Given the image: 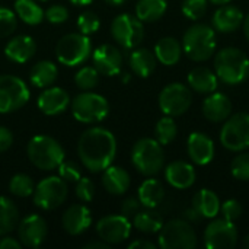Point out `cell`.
Wrapping results in <instances>:
<instances>
[{"mask_svg": "<svg viewBox=\"0 0 249 249\" xmlns=\"http://www.w3.org/2000/svg\"><path fill=\"white\" fill-rule=\"evenodd\" d=\"M140 206H142V203L139 201V198H134V197L127 198L121 204V214L125 216L127 219L134 217L140 212Z\"/></svg>", "mask_w": 249, "mask_h": 249, "instance_id": "cell-47", "label": "cell"}, {"mask_svg": "<svg viewBox=\"0 0 249 249\" xmlns=\"http://www.w3.org/2000/svg\"><path fill=\"white\" fill-rule=\"evenodd\" d=\"M92 55V41L89 35L73 32L64 35L55 47L58 63L67 67H76L85 63Z\"/></svg>", "mask_w": 249, "mask_h": 249, "instance_id": "cell-6", "label": "cell"}, {"mask_svg": "<svg viewBox=\"0 0 249 249\" xmlns=\"http://www.w3.org/2000/svg\"><path fill=\"white\" fill-rule=\"evenodd\" d=\"M128 249H156V245L147 239H137L128 245Z\"/></svg>", "mask_w": 249, "mask_h": 249, "instance_id": "cell-50", "label": "cell"}, {"mask_svg": "<svg viewBox=\"0 0 249 249\" xmlns=\"http://www.w3.org/2000/svg\"><path fill=\"white\" fill-rule=\"evenodd\" d=\"M99 82V71L93 66H85L74 74V83L82 90H92Z\"/></svg>", "mask_w": 249, "mask_h": 249, "instance_id": "cell-38", "label": "cell"}, {"mask_svg": "<svg viewBox=\"0 0 249 249\" xmlns=\"http://www.w3.org/2000/svg\"><path fill=\"white\" fill-rule=\"evenodd\" d=\"M111 35L123 48L133 50L143 41L144 26L137 16L121 13L111 23Z\"/></svg>", "mask_w": 249, "mask_h": 249, "instance_id": "cell-11", "label": "cell"}, {"mask_svg": "<svg viewBox=\"0 0 249 249\" xmlns=\"http://www.w3.org/2000/svg\"><path fill=\"white\" fill-rule=\"evenodd\" d=\"M35 190V184L32 181V178L26 174H16L12 177L10 182H9V191L20 198H26L29 196L34 194Z\"/></svg>", "mask_w": 249, "mask_h": 249, "instance_id": "cell-37", "label": "cell"}, {"mask_svg": "<svg viewBox=\"0 0 249 249\" xmlns=\"http://www.w3.org/2000/svg\"><path fill=\"white\" fill-rule=\"evenodd\" d=\"M193 207L201 217L214 219L220 213V200L212 190H200L193 198Z\"/></svg>", "mask_w": 249, "mask_h": 249, "instance_id": "cell-29", "label": "cell"}, {"mask_svg": "<svg viewBox=\"0 0 249 249\" xmlns=\"http://www.w3.org/2000/svg\"><path fill=\"white\" fill-rule=\"evenodd\" d=\"M26 155L31 163L41 171H54L64 160L63 146L51 136H34L26 146Z\"/></svg>", "mask_w": 249, "mask_h": 249, "instance_id": "cell-3", "label": "cell"}, {"mask_svg": "<svg viewBox=\"0 0 249 249\" xmlns=\"http://www.w3.org/2000/svg\"><path fill=\"white\" fill-rule=\"evenodd\" d=\"M134 168L144 177H153L165 166V153L156 139H140L131 150Z\"/></svg>", "mask_w": 249, "mask_h": 249, "instance_id": "cell-5", "label": "cell"}, {"mask_svg": "<svg viewBox=\"0 0 249 249\" xmlns=\"http://www.w3.org/2000/svg\"><path fill=\"white\" fill-rule=\"evenodd\" d=\"M69 196L67 182L61 177H48L39 181L34 190V204L41 210H55Z\"/></svg>", "mask_w": 249, "mask_h": 249, "instance_id": "cell-10", "label": "cell"}, {"mask_svg": "<svg viewBox=\"0 0 249 249\" xmlns=\"http://www.w3.org/2000/svg\"><path fill=\"white\" fill-rule=\"evenodd\" d=\"M109 112L108 101L95 92L85 90L73 98L71 101V114L73 117L83 124L101 123L107 118Z\"/></svg>", "mask_w": 249, "mask_h": 249, "instance_id": "cell-7", "label": "cell"}, {"mask_svg": "<svg viewBox=\"0 0 249 249\" xmlns=\"http://www.w3.org/2000/svg\"><path fill=\"white\" fill-rule=\"evenodd\" d=\"M45 19L51 23H63L69 19V9L63 4H53L45 12Z\"/></svg>", "mask_w": 249, "mask_h": 249, "instance_id": "cell-46", "label": "cell"}, {"mask_svg": "<svg viewBox=\"0 0 249 249\" xmlns=\"http://www.w3.org/2000/svg\"><path fill=\"white\" fill-rule=\"evenodd\" d=\"M220 213L223 216V219L235 222L242 216V206L239 204L238 200H226L223 204H220Z\"/></svg>", "mask_w": 249, "mask_h": 249, "instance_id": "cell-45", "label": "cell"}, {"mask_svg": "<svg viewBox=\"0 0 249 249\" xmlns=\"http://www.w3.org/2000/svg\"><path fill=\"white\" fill-rule=\"evenodd\" d=\"M58 76V69L53 61H38L36 64L32 66L31 73H29V80L35 88L45 89L51 86Z\"/></svg>", "mask_w": 249, "mask_h": 249, "instance_id": "cell-31", "label": "cell"}, {"mask_svg": "<svg viewBox=\"0 0 249 249\" xmlns=\"http://www.w3.org/2000/svg\"><path fill=\"white\" fill-rule=\"evenodd\" d=\"M48 235V226L39 214H28L18 223V236L23 247L39 248Z\"/></svg>", "mask_w": 249, "mask_h": 249, "instance_id": "cell-16", "label": "cell"}, {"mask_svg": "<svg viewBox=\"0 0 249 249\" xmlns=\"http://www.w3.org/2000/svg\"><path fill=\"white\" fill-rule=\"evenodd\" d=\"M216 45V31L206 23L190 26L182 38V51L193 61L209 60L214 54Z\"/></svg>", "mask_w": 249, "mask_h": 249, "instance_id": "cell-4", "label": "cell"}, {"mask_svg": "<svg viewBox=\"0 0 249 249\" xmlns=\"http://www.w3.org/2000/svg\"><path fill=\"white\" fill-rule=\"evenodd\" d=\"M130 174L115 165H109L102 174V185L112 196H121L130 188Z\"/></svg>", "mask_w": 249, "mask_h": 249, "instance_id": "cell-25", "label": "cell"}, {"mask_svg": "<svg viewBox=\"0 0 249 249\" xmlns=\"http://www.w3.org/2000/svg\"><path fill=\"white\" fill-rule=\"evenodd\" d=\"M76 197L83 201V203H89L93 200L95 197V184L90 178L86 177H80V179L76 182Z\"/></svg>", "mask_w": 249, "mask_h": 249, "instance_id": "cell-44", "label": "cell"}, {"mask_svg": "<svg viewBox=\"0 0 249 249\" xmlns=\"http://www.w3.org/2000/svg\"><path fill=\"white\" fill-rule=\"evenodd\" d=\"M77 153L82 165L89 172H104L115 159L117 140L109 130L92 127L82 133L77 143Z\"/></svg>", "mask_w": 249, "mask_h": 249, "instance_id": "cell-1", "label": "cell"}, {"mask_svg": "<svg viewBox=\"0 0 249 249\" xmlns=\"http://www.w3.org/2000/svg\"><path fill=\"white\" fill-rule=\"evenodd\" d=\"M133 226L137 231L150 235V233H158L162 229L163 220L156 212H153V209H147L144 212H139L133 217Z\"/></svg>", "mask_w": 249, "mask_h": 249, "instance_id": "cell-35", "label": "cell"}, {"mask_svg": "<svg viewBox=\"0 0 249 249\" xmlns=\"http://www.w3.org/2000/svg\"><path fill=\"white\" fill-rule=\"evenodd\" d=\"M109 6H123L127 0H104Z\"/></svg>", "mask_w": 249, "mask_h": 249, "instance_id": "cell-55", "label": "cell"}, {"mask_svg": "<svg viewBox=\"0 0 249 249\" xmlns=\"http://www.w3.org/2000/svg\"><path fill=\"white\" fill-rule=\"evenodd\" d=\"M155 134H156V140L162 146H166L175 140V137L178 134V125L172 117L166 115L158 121V124L155 127Z\"/></svg>", "mask_w": 249, "mask_h": 249, "instance_id": "cell-36", "label": "cell"}, {"mask_svg": "<svg viewBox=\"0 0 249 249\" xmlns=\"http://www.w3.org/2000/svg\"><path fill=\"white\" fill-rule=\"evenodd\" d=\"M188 85L198 93H212L219 88V77L214 71L207 67H196L188 73Z\"/></svg>", "mask_w": 249, "mask_h": 249, "instance_id": "cell-26", "label": "cell"}, {"mask_svg": "<svg viewBox=\"0 0 249 249\" xmlns=\"http://www.w3.org/2000/svg\"><path fill=\"white\" fill-rule=\"evenodd\" d=\"M35 51L36 44L29 35H18L12 38L4 47V55L7 57V60L16 64H23L29 61L35 55Z\"/></svg>", "mask_w": 249, "mask_h": 249, "instance_id": "cell-24", "label": "cell"}, {"mask_svg": "<svg viewBox=\"0 0 249 249\" xmlns=\"http://www.w3.org/2000/svg\"><path fill=\"white\" fill-rule=\"evenodd\" d=\"M191 102V89L182 83H171L159 93V108L169 117H179L185 114L190 109Z\"/></svg>", "mask_w": 249, "mask_h": 249, "instance_id": "cell-13", "label": "cell"}, {"mask_svg": "<svg viewBox=\"0 0 249 249\" xmlns=\"http://www.w3.org/2000/svg\"><path fill=\"white\" fill-rule=\"evenodd\" d=\"M187 152L196 165L204 166L209 165L214 158V143L207 134L194 131L188 136Z\"/></svg>", "mask_w": 249, "mask_h": 249, "instance_id": "cell-19", "label": "cell"}, {"mask_svg": "<svg viewBox=\"0 0 249 249\" xmlns=\"http://www.w3.org/2000/svg\"><path fill=\"white\" fill-rule=\"evenodd\" d=\"M155 55L163 66H175L182 55V45L174 36L160 38L155 45Z\"/></svg>", "mask_w": 249, "mask_h": 249, "instance_id": "cell-27", "label": "cell"}, {"mask_svg": "<svg viewBox=\"0 0 249 249\" xmlns=\"http://www.w3.org/2000/svg\"><path fill=\"white\" fill-rule=\"evenodd\" d=\"M131 222L123 214H109L98 220L96 233L101 241L109 245H118L131 235Z\"/></svg>", "mask_w": 249, "mask_h": 249, "instance_id": "cell-15", "label": "cell"}, {"mask_svg": "<svg viewBox=\"0 0 249 249\" xmlns=\"http://www.w3.org/2000/svg\"><path fill=\"white\" fill-rule=\"evenodd\" d=\"M163 197H165V188L155 178H149L143 181L137 191V198L142 203V206H144L146 209H156L162 203Z\"/></svg>", "mask_w": 249, "mask_h": 249, "instance_id": "cell-30", "label": "cell"}, {"mask_svg": "<svg viewBox=\"0 0 249 249\" xmlns=\"http://www.w3.org/2000/svg\"><path fill=\"white\" fill-rule=\"evenodd\" d=\"M232 175L239 181H249V153L238 155L231 163Z\"/></svg>", "mask_w": 249, "mask_h": 249, "instance_id": "cell-42", "label": "cell"}, {"mask_svg": "<svg viewBox=\"0 0 249 249\" xmlns=\"http://www.w3.org/2000/svg\"><path fill=\"white\" fill-rule=\"evenodd\" d=\"M244 34H245L247 39L249 41V13L244 18Z\"/></svg>", "mask_w": 249, "mask_h": 249, "instance_id": "cell-53", "label": "cell"}, {"mask_svg": "<svg viewBox=\"0 0 249 249\" xmlns=\"http://www.w3.org/2000/svg\"><path fill=\"white\" fill-rule=\"evenodd\" d=\"M83 249H111V245L104 242V241H99V242H89L86 245H83Z\"/></svg>", "mask_w": 249, "mask_h": 249, "instance_id": "cell-51", "label": "cell"}, {"mask_svg": "<svg viewBox=\"0 0 249 249\" xmlns=\"http://www.w3.org/2000/svg\"><path fill=\"white\" fill-rule=\"evenodd\" d=\"M92 61L93 67L99 71V74L111 77L120 74L123 67V54L117 47L111 44H102L93 50Z\"/></svg>", "mask_w": 249, "mask_h": 249, "instance_id": "cell-17", "label": "cell"}, {"mask_svg": "<svg viewBox=\"0 0 249 249\" xmlns=\"http://www.w3.org/2000/svg\"><path fill=\"white\" fill-rule=\"evenodd\" d=\"M156 55L147 48H136L128 58L130 69L139 77H149L156 69Z\"/></svg>", "mask_w": 249, "mask_h": 249, "instance_id": "cell-28", "label": "cell"}, {"mask_svg": "<svg viewBox=\"0 0 249 249\" xmlns=\"http://www.w3.org/2000/svg\"><path fill=\"white\" fill-rule=\"evenodd\" d=\"M57 169H58V177H61L66 182H77L82 177L80 166L73 160H63Z\"/></svg>", "mask_w": 249, "mask_h": 249, "instance_id": "cell-43", "label": "cell"}, {"mask_svg": "<svg viewBox=\"0 0 249 249\" xmlns=\"http://www.w3.org/2000/svg\"><path fill=\"white\" fill-rule=\"evenodd\" d=\"M12 144H13V134H12V131L7 127L0 125V153L9 150Z\"/></svg>", "mask_w": 249, "mask_h": 249, "instance_id": "cell-48", "label": "cell"}, {"mask_svg": "<svg viewBox=\"0 0 249 249\" xmlns=\"http://www.w3.org/2000/svg\"><path fill=\"white\" fill-rule=\"evenodd\" d=\"M159 247L162 249H194L197 236L190 222L174 219L163 223L159 231Z\"/></svg>", "mask_w": 249, "mask_h": 249, "instance_id": "cell-8", "label": "cell"}, {"mask_svg": "<svg viewBox=\"0 0 249 249\" xmlns=\"http://www.w3.org/2000/svg\"><path fill=\"white\" fill-rule=\"evenodd\" d=\"M39 1H47V0H39Z\"/></svg>", "mask_w": 249, "mask_h": 249, "instance_id": "cell-59", "label": "cell"}, {"mask_svg": "<svg viewBox=\"0 0 249 249\" xmlns=\"http://www.w3.org/2000/svg\"><path fill=\"white\" fill-rule=\"evenodd\" d=\"M123 80H124V82H128V80H130V76H128V73H124V77H123Z\"/></svg>", "mask_w": 249, "mask_h": 249, "instance_id": "cell-58", "label": "cell"}, {"mask_svg": "<svg viewBox=\"0 0 249 249\" xmlns=\"http://www.w3.org/2000/svg\"><path fill=\"white\" fill-rule=\"evenodd\" d=\"M19 223V210L15 203L0 196V236L9 235L13 229L18 228Z\"/></svg>", "mask_w": 249, "mask_h": 249, "instance_id": "cell-33", "label": "cell"}, {"mask_svg": "<svg viewBox=\"0 0 249 249\" xmlns=\"http://www.w3.org/2000/svg\"><path fill=\"white\" fill-rule=\"evenodd\" d=\"M165 178L171 187L187 190L196 182V169L185 160H175L165 168Z\"/></svg>", "mask_w": 249, "mask_h": 249, "instance_id": "cell-22", "label": "cell"}, {"mask_svg": "<svg viewBox=\"0 0 249 249\" xmlns=\"http://www.w3.org/2000/svg\"><path fill=\"white\" fill-rule=\"evenodd\" d=\"M212 3H214V4H228L229 1H232V0H210Z\"/></svg>", "mask_w": 249, "mask_h": 249, "instance_id": "cell-57", "label": "cell"}, {"mask_svg": "<svg viewBox=\"0 0 249 249\" xmlns=\"http://www.w3.org/2000/svg\"><path fill=\"white\" fill-rule=\"evenodd\" d=\"M77 28L82 34L85 35H90V34H95L99 28H101V20H99V16L90 10H86V12H82L79 16H77Z\"/></svg>", "mask_w": 249, "mask_h": 249, "instance_id": "cell-39", "label": "cell"}, {"mask_svg": "<svg viewBox=\"0 0 249 249\" xmlns=\"http://www.w3.org/2000/svg\"><path fill=\"white\" fill-rule=\"evenodd\" d=\"M36 105L44 115L54 117L63 114L67 109V107L70 105V96L63 88L58 86L45 88L42 93L38 96Z\"/></svg>", "mask_w": 249, "mask_h": 249, "instance_id": "cell-18", "label": "cell"}, {"mask_svg": "<svg viewBox=\"0 0 249 249\" xmlns=\"http://www.w3.org/2000/svg\"><path fill=\"white\" fill-rule=\"evenodd\" d=\"M238 244V229L226 219L213 220L204 231V245L207 249H232Z\"/></svg>", "mask_w": 249, "mask_h": 249, "instance_id": "cell-14", "label": "cell"}, {"mask_svg": "<svg viewBox=\"0 0 249 249\" xmlns=\"http://www.w3.org/2000/svg\"><path fill=\"white\" fill-rule=\"evenodd\" d=\"M166 9V0H139L136 4V16L142 22H156L165 15Z\"/></svg>", "mask_w": 249, "mask_h": 249, "instance_id": "cell-34", "label": "cell"}, {"mask_svg": "<svg viewBox=\"0 0 249 249\" xmlns=\"http://www.w3.org/2000/svg\"><path fill=\"white\" fill-rule=\"evenodd\" d=\"M217 77L226 85H239L249 76L248 55L235 47L220 50L214 57Z\"/></svg>", "mask_w": 249, "mask_h": 249, "instance_id": "cell-2", "label": "cell"}, {"mask_svg": "<svg viewBox=\"0 0 249 249\" xmlns=\"http://www.w3.org/2000/svg\"><path fill=\"white\" fill-rule=\"evenodd\" d=\"M200 217H201V216L197 213V210H196L194 207H193V209H188V210L185 212V219H187V222H190V223H191V222H198Z\"/></svg>", "mask_w": 249, "mask_h": 249, "instance_id": "cell-52", "label": "cell"}, {"mask_svg": "<svg viewBox=\"0 0 249 249\" xmlns=\"http://www.w3.org/2000/svg\"><path fill=\"white\" fill-rule=\"evenodd\" d=\"M22 247L23 245L20 244V241L10 238L7 235H4V238L0 239V249H20Z\"/></svg>", "mask_w": 249, "mask_h": 249, "instance_id": "cell-49", "label": "cell"}, {"mask_svg": "<svg viewBox=\"0 0 249 249\" xmlns=\"http://www.w3.org/2000/svg\"><path fill=\"white\" fill-rule=\"evenodd\" d=\"M93 0H70V3H73L74 6H88L90 4Z\"/></svg>", "mask_w": 249, "mask_h": 249, "instance_id": "cell-54", "label": "cell"}, {"mask_svg": "<svg viewBox=\"0 0 249 249\" xmlns=\"http://www.w3.org/2000/svg\"><path fill=\"white\" fill-rule=\"evenodd\" d=\"M90 223H92L90 210L83 204L70 206L61 217L63 229L71 236H77V235L85 233L90 228Z\"/></svg>", "mask_w": 249, "mask_h": 249, "instance_id": "cell-20", "label": "cell"}, {"mask_svg": "<svg viewBox=\"0 0 249 249\" xmlns=\"http://www.w3.org/2000/svg\"><path fill=\"white\" fill-rule=\"evenodd\" d=\"M242 248H245V249H249V235H247L244 239H242Z\"/></svg>", "mask_w": 249, "mask_h": 249, "instance_id": "cell-56", "label": "cell"}, {"mask_svg": "<svg viewBox=\"0 0 249 249\" xmlns=\"http://www.w3.org/2000/svg\"><path fill=\"white\" fill-rule=\"evenodd\" d=\"M220 142L223 147L231 152H242L249 147V114L238 112L229 115L220 131Z\"/></svg>", "mask_w": 249, "mask_h": 249, "instance_id": "cell-12", "label": "cell"}, {"mask_svg": "<svg viewBox=\"0 0 249 249\" xmlns=\"http://www.w3.org/2000/svg\"><path fill=\"white\" fill-rule=\"evenodd\" d=\"M31 92L26 83L13 74H0V114H10L29 101Z\"/></svg>", "mask_w": 249, "mask_h": 249, "instance_id": "cell-9", "label": "cell"}, {"mask_svg": "<svg viewBox=\"0 0 249 249\" xmlns=\"http://www.w3.org/2000/svg\"><path fill=\"white\" fill-rule=\"evenodd\" d=\"M232 112V102L222 92H212L203 102V114L212 123L226 121Z\"/></svg>", "mask_w": 249, "mask_h": 249, "instance_id": "cell-23", "label": "cell"}, {"mask_svg": "<svg viewBox=\"0 0 249 249\" xmlns=\"http://www.w3.org/2000/svg\"><path fill=\"white\" fill-rule=\"evenodd\" d=\"M13 7L16 16L26 25H38L45 19L42 7L35 0H16Z\"/></svg>", "mask_w": 249, "mask_h": 249, "instance_id": "cell-32", "label": "cell"}, {"mask_svg": "<svg viewBox=\"0 0 249 249\" xmlns=\"http://www.w3.org/2000/svg\"><path fill=\"white\" fill-rule=\"evenodd\" d=\"M18 26L16 13L7 7H0V38L10 36Z\"/></svg>", "mask_w": 249, "mask_h": 249, "instance_id": "cell-41", "label": "cell"}, {"mask_svg": "<svg viewBox=\"0 0 249 249\" xmlns=\"http://www.w3.org/2000/svg\"><path fill=\"white\" fill-rule=\"evenodd\" d=\"M207 12V0H184L182 13L187 19L198 20Z\"/></svg>", "mask_w": 249, "mask_h": 249, "instance_id": "cell-40", "label": "cell"}, {"mask_svg": "<svg viewBox=\"0 0 249 249\" xmlns=\"http://www.w3.org/2000/svg\"><path fill=\"white\" fill-rule=\"evenodd\" d=\"M244 13L239 7L232 4H220L212 18L213 29L223 34L235 32L244 23Z\"/></svg>", "mask_w": 249, "mask_h": 249, "instance_id": "cell-21", "label": "cell"}]
</instances>
